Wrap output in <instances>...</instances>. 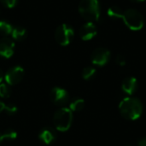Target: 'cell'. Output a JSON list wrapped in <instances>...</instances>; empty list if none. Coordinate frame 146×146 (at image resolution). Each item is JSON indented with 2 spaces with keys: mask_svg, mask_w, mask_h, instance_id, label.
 I'll return each mask as SVG.
<instances>
[{
  "mask_svg": "<svg viewBox=\"0 0 146 146\" xmlns=\"http://www.w3.org/2000/svg\"><path fill=\"white\" fill-rule=\"evenodd\" d=\"M119 110L124 118L135 121L142 115L143 104L142 102L136 98H125L121 101Z\"/></svg>",
  "mask_w": 146,
  "mask_h": 146,
  "instance_id": "1",
  "label": "cell"
},
{
  "mask_svg": "<svg viewBox=\"0 0 146 146\" xmlns=\"http://www.w3.org/2000/svg\"><path fill=\"white\" fill-rule=\"evenodd\" d=\"M80 15L88 21H97L100 17V5L98 0H81L79 4Z\"/></svg>",
  "mask_w": 146,
  "mask_h": 146,
  "instance_id": "2",
  "label": "cell"
},
{
  "mask_svg": "<svg viewBox=\"0 0 146 146\" xmlns=\"http://www.w3.org/2000/svg\"><path fill=\"white\" fill-rule=\"evenodd\" d=\"M73 122V112L69 108H61L58 110L53 116V123L55 127L60 132L68 131Z\"/></svg>",
  "mask_w": 146,
  "mask_h": 146,
  "instance_id": "3",
  "label": "cell"
},
{
  "mask_svg": "<svg viewBox=\"0 0 146 146\" xmlns=\"http://www.w3.org/2000/svg\"><path fill=\"white\" fill-rule=\"evenodd\" d=\"M121 19L126 26L133 31H139L144 27V16L135 9H128L125 10Z\"/></svg>",
  "mask_w": 146,
  "mask_h": 146,
  "instance_id": "4",
  "label": "cell"
},
{
  "mask_svg": "<svg viewBox=\"0 0 146 146\" xmlns=\"http://www.w3.org/2000/svg\"><path fill=\"white\" fill-rule=\"evenodd\" d=\"M74 29L73 27L66 23L61 24L57 27L55 32V39L62 46H66L70 44L74 38Z\"/></svg>",
  "mask_w": 146,
  "mask_h": 146,
  "instance_id": "5",
  "label": "cell"
},
{
  "mask_svg": "<svg viewBox=\"0 0 146 146\" xmlns=\"http://www.w3.org/2000/svg\"><path fill=\"white\" fill-rule=\"evenodd\" d=\"M25 74L23 68L21 66H15L10 68L4 74V80L9 86H15L20 83Z\"/></svg>",
  "mask_w": 146,
  "mask_h": 146,
  "instance_id": "6",
  "label": "cell"
},
{
  "mask_svg": "<svg viewBox=\"0 0 146 146\" xmlns=\"http://www.w3.org/2000/svg\"><path fill=\"white\" fill-rule=\"evenodd\" d=\"M110 58V52L109 50L104 47H98L95 49L91 56L92 62L96 66H104Z\"/></svg>",
  "mask_w": 146,
  "mask_h": 146,
  "instance_id": "7",
  "label": "cell"
},
{
  "mask_svg": "<svg viewBox=\"0 0 146 146\" xmlns=\"http://www.w3.org/2000/svg\"><path fill=\"white\" fill-rule=\"evenodd\" d=\"M50 100L52 103L57 106H63L68 104L69 100L68 92L61 87H54L51 89L50 93Z\"/></svg>",
  "mask_w": 146,
  "mask_h": 146,
  "instance_id": "8",
  "label": "cell"
},
{
  "mask_svg": "<svg viewBox=\"0 0 146 146\" xmlns=\"http://www.w3.org/2000/svg\"><path fill=\"white\" fill-rule=\"evenodd\" d=\"M15 51V43L9 37H3L0 39V57L10 58Z\"/></svg>",
  "mask_w": 146,
  "mask_h": 146,
  "instance_id": "9",
  "label": "cell"
},
{
  "mask_svg": "<svg viewBox=\"0 0 146 146\" xmlns=\"http://www.w3.org/2000/svg\"><path fill=\"white\" fill-rule=\"evenodd\" d=\"M98 33V29L94 22L87 21L80 29V37L84 41H88L93 38Z\"/></svg>",
  "mask_w": 146,
  "mask_h": 146,
  "instance_id": "10",
  "label": "cell"
},
{
  "mask_svg": "<svg viewBox=\"0 0 146 146\" xmlns=\"http://www.w3.org/2000/svg\"><path fill=\"white\" fill-rule=\"evenodd\" d=\"M38 139L44 145H51L56 141V133L51 127H44L38 133Z\"/></svg>",
  "mask_w": 146,
  "mask_h": 146,
  "instance_id": "11",
  "label": "cell"
},
{
  "mask_svg": "<svg viewBox=\"0 0 146 146\" xmlns=\"http://www.w3.org/2000/svg\"><path fill=\"white\" fill-rule=\"evenodd\" d=\"M121 89L125 93L128 95H133V93H135V92L138 89V80L134 77L126 78L122 81Z\"/></svg>",
  "mask_w": 146,
  "mask_h": 146,
  "instance_id": "12",
  "label": "cell"
},
{
  "mask_svg": "<svg viewBox=\"0 0 146 146\" xmlns=\"http://www.w3.org/2000/svg\"><path fill=\"white\" fill-rule=\"evenodd\" d=\"M27 30L22 27H14L13 31H12V33H11L12 38H14L16 41L24 40L27 38Z\"/></svg>",
  "mask_w": 146,
  "mask_h": 146,
  "instance_id": "13",
  "label": "cell"
},
{
  "mask_svg": "<svg viewBox=\"0 0 146 146\" xmlns=\"http://www.w3.org/2000/svg\"><path fill=\"white\" fill-rule=\"evenodd\" d=\"M85 107V101L80 98H76L71 101L69 104V110L72 112H79L82 110Z\"/></svg>",
  "mask_w": 146,
  "mask_h": 146,
  "instance_id": "14",
  "label": "cell"
},
{
  "mask_svg": "<svg viewBox=\"0 0 146 146\" xmlns=\"http://www.w3.org/2000/svg\"><path fill=\"white\" fill-rule=\"evenodd\" d=\"M13 26L7 21H0V34L8 37L9 35H11L13 31Z\"/></svg>",
  "mask_w": 146,
  "mask_h": 146,
  "instance_id": "15",
  "label": "cell"
},
{
  "mask_svg": "<svg viewBox=\"0 0 146 146\" xmlns=\"http://www.w3.org/2000/svg\"><path fill=\"white\" fill-rule=\"evenodd\" d=\"M123 10L118 6H111L108 9V15L112 19H120L122 18Z\"/></svg>",
  "mask_w": 146,
  "mask_h": 146,
  "instance_id": "16",
  "label": "cell"
},
{
  "mask_svg": "<svg viewBox=\"0 0 146 146\" xmlns=\"http://www.w3.org/2000/svg\"><path fill=\"white\" fill-rule=\"evenodd\" d=\"M96 75V69L93 67H86L82 71V77L86 80L93 79Z\"/></svg>",
  "mask_w": 146,
  "mask_h": 146,
  "instance_id": "17",
  "label": "cell"
},
{
  "mask_svg": "<svg viewBox=\"0 0 146 146\" xmlns=\"http://www.w3.org/2000/svg\"><path fill=\"white\" fill-rule=\"evenodd\" d=\"M11 94L10 87L8 84H0V98H8Z\"/></svg>",
  "mask_w": 146,
  "mask_h": 146,
  "instance_id": "18",
  "label": "cell"
},
{
  "mask_svg": "<svg viewBox=\"0 0 146 146\" xmlns=\"http://www.w3.org/2000/svg\"><path fill=\"white\" fill-rule=\"evenodd\" d=\"M5 140H14L17 138V133L13 129H7L3 133Z\"/></svg>",
  "mask_w": 146,
  "mask_h": 146,
  "instance_id": "19",
  "label": "cell"
},
{
  "mask_svg": "<svg viewBox=\"0 0 146 146\" xmlns=\"http://www.w3.org/2000/svg\"><path fill=\"white\" fill-rule=\"evenodd\" d=\"M4 110L6 111V113L9 115H14L18 111V108L15 104H7V105H5Z\"/></svg>",
  "mask_w": 146,
  "mask_h": 146,
  "instance_id": "20",
  "label": "cell"
},
{
  "mask_svg": "<svg viewBox=\"0 0 146 146\" xmlns=\"http://www.w3.org/2000/svg\"><path fill=\"white\" fill-rule=\"evenodd\" d=\"M18 0H0V3H2L3 6L8 8V9H12L17 4Z\"/></svg>",
  "mask_w": 146,
  "mask_h": 146,
  "instance_id": "21",
  "label": "cell"
},
{
  "mask_svg": "<svg viewBox=\"0 0 146 146\" xmlns=\"http://www.w3.org/2000/svg\"><path fill=\"white\" fill-rule=\"evenodd\" d=\"M115 62L120 66H124L126 64V59L122 55H118L115 58Z\"/></svg>",
  "mask_w": 146,
  "mask_h": 146,
  "instance_id": "22",
  "label": "cell"
},
{
  "mask_svg": "<svg viewBox=\"0 0 146 146\" xmlns=\"http://www.w3.org/2000/svg\"><path fill=\"white\" fill-rule=\"evenodd\" d=\"M138 145L146 146V138H143V139H141L138 142Z\"/></svg>",
  "mask_w": 146,
  "mask_h": 146,
  "instance_id": "23",
  "label": "cell"
},
{
  "mask_svg": "<svg viewBox=\"0 0 146 146\" xmlns=\"http://www.w3.org/2000/svg\"><path fill=\"white\" fill-rule=\"evenodd\" d=\"M5 105H6V104H5L3 102L0 101V113L3 112V111L5 110Z\"/></svg>",
  "mask_w": 146,
  "mask_h": 146,
  "instance_id": "24",
  "label": "cell"
},
{
  "mask_svg": "<svg viewBox=\"0 0 146 146\" xmlns=\"http://www.w3.org/2000/svg\"><path fill=\"white\" fill-rule=\"evenodd\" d=\"M3 78H4L3 73V71L0 69V84H1V82H2V80H3Z\"/></svg>",
  "mask_w": 146,
  "mask_h": 146,
  "instance_id": "25",
  "label": "cell"
},
{
  "mask_svg": "<svg viewBox=\"0 0 146 146\" xmlns=\"http://www.w3.org/2000/svg\"><path fill=\"white\" fill-rule=\"evenodd\" d=\"M3 140H5L4 139V136H3V133H0V144L3 141Z\"/></svg>",
  "mask_w": 146,
  "mask_h": 146,
  "instance_id": "26",
  "label": "cell"
},
{
  "mask_svg": "<svg viewBox=\"0 0 146 146\" xmlns=\"http://www.w3.org/2000/svg\"><path fill=\"white\" fill-rule=\"evenodd\" d=\"M130 1L136 2V3H139V2H143V1H145V0H130Z\"/></svg>",
  "mask_w": 146,
  "mask_h": 146,
  "instance_id": "27",
  "label": "cell"
},
{
  "mask_svg": "<svg viewBox=\"0 0 146 146\" xmlns=\"http://www.w3.org/2000/svg\"><path fill=\"white\" fill-rule=\"evenodd\" d=\"M127 146H130V145H127Z\"/></svg>",
  "mask_w": 146,
  "mask_h": 146,
  "instance_id": "28",
  "label": "cell"
}]
</instances>
